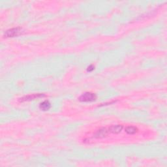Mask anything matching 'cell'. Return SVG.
Returning <instances> with one entry per match:
<instances>
[{"label":"cell","instance_id":"6da1fadb","mask_svg":"<svg viewBox=\"0 0 167 167\" xmlns=\"http://www.w3.org/2000/svg\"><path fill=\"white\" fill-rule=\"evenodd\" d=\"M22 29L21 28H14L8 29V30L6 31L4 36L5 37H17L18 35H20L22 34Z\"/></svg>","mask_w":167,"mask_h":167},{"label":"cell","instance_id":"7a4b0ae2","mask_svg":"<svg viewBox=\"0 0 167 167\" xmlns=\"http://www.w3.org/2000/svg\"><path fill=\"white\" fill-rule=\"evenodd\" d=\"M96 99H97V96L95 94L86 92L80 96L79 97V101L82 102H91L95 101Z\"/></svg>","mask_w":167,"mask_h":167},{"label":"cell","instance_id":"3957f363","mask_svg":"<svg viewBox=\"0 0 167 167\" xmlns=\"http://www.w3.org/2000/svg\"><path fill=\"white\" fill-rule=\"evenodd\" d=\"M109 133L110 132L109 131V129H107L106 128H101L95 132L94 136V138L96 139H102L108 136Z\"/></svg>","mask_w":167,"mask_h":167},{"label":"cell","instance_id":"277c9868","mask_svg":"<svg viewBox=\"0 0 167 167\" xmlns=\"http://www.w3.org/2000/svg\"><path fill=\"white\" fill-rule=\"evenodd\" d=\"M44 94H32V95H27V96H24V97H22L20 99V102H24V101H31V100H34L38 98H40V97H44Z\"/></svg>","mask_w":167,"mask_h":167},{"label":"cell","instance_id":"5b68a950","mask_svg":"<svg viewBox=\"0 0 167 167\" xmlns=\"http://www.w3.org/2000/svg\"><path fill=\"white\" fill-rule=\"evenodd\" d=\"M124 127L123 125H112L109 128V131L110 133H114V134H118L120 133L122 129H123Z\"/></svg>","mask_w":167,"mask_h":167},{"label":"cell","instance_id":"8992f818","mask_svg":"<svg viewBox=\"0 0 167 167\" xmlns=\"http://www.w3.org/2000/svg\"><path fill=\"white\" fill-rule=\"evenodd\" d=\"M50 107H51V104L49 101H43V103L40 104V106H39L40 109L43 111L49 110L50 109Z\"/></svg>","mask_w":167,"mask_h":167},{"label":"cell","instance_id":"52a82bcc","mask_svg":"<svg viewBox=\"0 0 167 167\" xmlns=\"http://www.w3.org/2000/svg\"><path fill=\"white\" fill-rule=\"evenodd\" d=\"M125 132L129 135H134L138 132V129L134 126H128L125 128Z\"/></svg>","mask_w":167,"mask_h":167},{"label":"cell","instance_id":"ba28073f","mask_svg":"<svg viewBox=\"0 0 167 167\" xmlns=\"http://www.w3.org/2000/svg\"><path fill=\"white\" fill-rule=\"evenodd\" d=\"M94 69V67L93 65H90V67H88V71H91V70H93Z\"/></svg>","mask_w":167,"mask_h":167}]
</instances>
